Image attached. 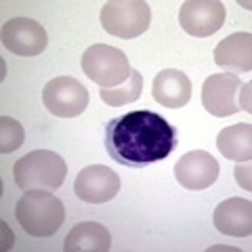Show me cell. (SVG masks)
I'll list each match as a JSON object with an SVG mask.
<instances>
[{
	"label": "cell",
	"instance_id": "obj_1",
	"mask_svg": "<svg viewBox=\"0 0 252 252\" xmlns=\"http://www.w3.org/2000/svg\"><path fill=\"white\" fill-rule=\"evenodd\" d=\"M177 145V132L162 116L135 109L109 120L105 126L107 154L124 166H147L168 158Z\"/></svg>",
	"mask_w": 252,
	"mask_h": 252
},
{
	"label": "cell",
	"instance_id": "obj_2",
	"mask_svg": "<svg viewBox=\"0 0 252 252\" xmlns=\"http://www.w3.org/2000/svg\"><path fill=\"white\" fill-rule=\"evenodd\" d=\"M15 219L32 238H51L65 220V210L53 191H26L15 206Z\"/></svg>",
	"mask_w": 252,
	"mask_h": 252
},
{
	"label": "cell",
	"instance_id": "obj_3",
	"mask_svg": "<svg viewBox=\"0 0 252 252\" xmlns=\"http://www.w3.org/2000/svg\"><path fill=\"white\" fill-rule=\"evenodd\" d=\"M67 175L65 160L51 149H34L13 166L15 185L23 191H57Z\"/></svg>",
	"mask_w": 252,
	"mask_h": 252
},
{
	"label": "cell",
	"instance_id": "obj_4",
	"mask_svg": "<svg viewBox=\"0 0 252 252\" xmlns=\"http://www.w3.org/2000/svg\"><path fill=\"white\" fill-rule=\"evenodd\" d=\"M82 72L101 89H116L132 74L126 55L109 44H93L82 55Z\"/></svg>",
	"mask_w": 252,
	"mask_h": 252
},
{
	"label": "cell",
	"instance_id": "obj_5",
	"mask_svg": "<svg viewBox=\"0 0 252 252\" xmlns=\"http://www.w3.org/2000/svg\"><path fill=\"white\" fill-rule=\"evenodd\" d=\"M99 21L107 34L130 40L147 32L152 11L143 0H112L103 4Z\"/></svg>",
	"mask_w": 252,
	"mask_h": 252
},
{
	"label": "cell",
	"instance_id": "obj_6",
	"mask_svg": "<svg viewBox=\"0 0 252 252\" xmlns=\"http://www.w3.org/2000/svg\"><path fill=\"white\" fill-rule=\"evenodd\" d=\"M42 103L53 116L76 118L89 107V91L76 78L59 76L44 84Z\"/></svg>",
	"mask_w": 252,
	"mask_h": 252
},
{
	"label": "cell",
	"instance_id": "obj_7",
	"mask_svg": "<svg viewBox=\"0 0 252 252\" xmlns=\"http://www.w3.org/2000/svg\"><path fill=\"white\" fill-rule=\"evenodd\" d=\"M242 80L233 74H212L202 86V105L208 114L227 118L242 112L240 107Z\"/></svg>",
	"mask_w": 252,
	"mask_h": 252
},
{
	"label": "cell",
	"instance_id": "obj_8",
	"mask_svg": "<svg viewBox=\"0 0 252 252\" xmlns=\"http://www.w3.org/2000/svg\"><path fill=\"white\" fill-rule=\"evenodd\" d=\"M46 30L34 19L15 17L2 26V46L13 55L36 57L46 49Z\"/></svg>",
	"mask_w": 252,
	"mask_h": 252
},
{
	"label": "cell",
	"instance_id": "obj_9",
	"mask_svg": "<svg viewBox=\"0 0 252 252\" xmlns=\"http://www.w3.org/2000/svg\"><path fill=\"white\" fill-rule=\"evenodd\" d=\"M225 4L217 0H187L179 11V23L195 38L212 36L225 23Z\"/></svg>",
	"mask_w": 252,
	"mask_h": 252
},
{
	"label": "cell",
	"instance_id": "obj_10",
	"mask_svg": "<svg viewBox=\"0 0 252 252\" xmlns=\"http://www.w3.org/2000/svg\"><path fill=\"white\" fill-rule=\"evenodd\" d=\"M120 191V177L103 164H93L78 172L74 193L86 204H105Z\"/></svg>",
	"mask_w": 252,
	"mask_h": 252
},
{
	"label": "cell",
	"instance_id": "obj_11",
	"mask_svg": "<svg viewBox=\"0 0 252 252\" xmlns=\"http://www.w3.org/2000/svg\"><path fill=\"white\" fill-rule=\"evenodd\" d=\"M219 170L220 168L215 156L204 149H193L175 164V177L179 185L191 189V191H202V189L215 185V181L219 179Z\"/></svg>",
	"mask_w": 252,
	"mask_h": 252
},
{
	"label": "cell",
	"instance_id": "obj_12",
	"mask_svg": "<svg viewBox=\"0 0 252 252\" xmlns=\"http://www.w3.org/2000/svg\"><path fill=\"white\" fill-rule=\"evenodd\" d=\"M215 63L227 74H248L252 69V36L250 32H235L223 38L215 49Z\"/></svg>",
	"mask_w": 252,
	"mask_h": 252
},
{
	"label": "cell",
	"instance_id": "obj_13",
	"mask_svg": "<svg viewBox=\"0 0 252 252\" xmlns=\"http://www.w3.org/2000/svg\"><path fill=\"white\" fill-rule=\"evenodd\" d=\"M215 227L231 238H248L252 233V204L244 198H229L220 202L212 215Z\"/></svg>",
	"mask_w": 252,
	"mask_h": 252
},
{
	"label": "cell",
	"instance_id": "obj_14",
	"mask_svg": "<svg viewBox=\"0 0 252 252\" xmlns=\"http://www.w3.org/2000/svg\"><path fill=\"white\" fill-rule=\"evenodd\" d=\"M154 99L168 109L185 107L191 99V80L181 69H162L154 78Z\"/></svg>",
	"mask_w": 252,
	"mask_h": 252
},
{
	"label": "cell",
	"instance_id": "obj_15",
	"mask_svg": "<svg viewBox=\"0 0 252 252\" xmlns=\"http://www.w3.org/2000/svg\"><path fill=\"white\" fill-rule=\"evenodd\" d=\"M112 248V235L103 225L86 220L76 225L63 240L65 252H107Z\"/></svg>",
	"mask_w": 252,
	"mask_h": 252
},
{
	"label": "cell",
	"instance_id": "obj_16",
	"mask_svg": "<svg viewBox=\"0 0 252 252\" xmlns=\"http://www.w3.org/2000/svg\"><path fill=\"white\" fill-rule=\"evenodd\" d=\"M217 147L227 160L250 162L252 158V124H233L219 132Z\"/></svg>",
	"mask_w": 252,
	"mask_h": 252
},
{
	"label": "cell",
	"instance_id": "obj_17",
	"mask_svg": "<svg viewBox=\"0 0 252 252\" xmlns=\"http://www.w3.org/2000/svg\"><path fill=\"white\" fill-rule=\"evenodd\" d=\"M141 91H143V76H141L137 69H132L130 78L124 84L116 86V89H101L99 94L103 99V103L112 105V107H120L126 103H132L141 97Z\"/></svg>",
	"mask_w": 252,
	"mask_h": 252
},
{
	"label": "cell",
	"instance_id": "obj_18",
	"mask_svg": "<svg viewBox=\"0 0 252 252\" xmlns=\"http://www.w3.org/2000/svg\"><path fill=\"white\" fill-rule=\"evenodd\" d=\"M23 126L15 120V118L2 116L0 118V152L2 154H11L15 149H19L23 143Z\"/></svg>",
	"mask_w": 252,
	"mask_h": 252
},
{
	"label": "cell",
	"instance_id": "obj_19",
	"mask_svg": "<svg viewBox=\"0 0 252 252\" xmlns=\"http://www.w3.org/2000/svg\"><path fill=\"white\" fill-rule=\"evenodd\" d=\"M235 179H238L240 187L250 191V187H252V183H250V162H240L238 166H235Z\"/></svg>",
	"mask_w": 252,
	"mask_h": 252
},
{
	"label": "cell",
	"instance_id": "obj_20",
	"mask_svg": "<svg viewBox=\"0 0 252 252\" xmlns=\"http://www.w3.org/2000/svg\"><path fill=\"white\" fill-rule=\"evenodd\" d=\"M250 89H252V84L250 82H246L240 89V107L244 109V112H250V101H248V93H250Z\"/></svg>",
	"mask_w": 252,
	"mask_h": 252
}]
</instances>
